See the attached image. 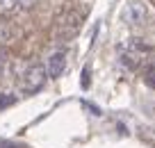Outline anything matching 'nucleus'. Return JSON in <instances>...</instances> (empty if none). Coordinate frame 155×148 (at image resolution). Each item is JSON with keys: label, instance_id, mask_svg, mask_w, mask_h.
Wrapping results in <instances>:
<instances>
[{"label": "nucleus", "instance_id": "f257e3e1", "mask_svg": "<svg viewBox=\"0 0 155 148\" xmlns=\"http://www.w3.org/2000/svg\"><path fill=\"white\" fill-rule=\"evenodd\" d=\"M84 16H87V9L80 12V9H75V7L64 9L62 14L57 16V21H55V37H57L59 41L73 39L78 32H80V28H82Z\"/></svg>", "mask_w": 155, "mask_h": 148}, {"label": "nucleus", "instance_id": "f03ea898", "mask_svg": "<svg viewBox=\"0 0 155 148\" xmlns=\"http://www.w3.org/2000/svg\"><path fill=\"white\" fill-rule=\"evenodd\" d=\"M46 80H48V71H46L41 64H32V66L25 68V73L21 75V91L25 96L37 94L39 89H44Z\"/></svg>", "mask_w": 155, "mask_h": 148}, {"label": "nucleus", "instance_id": "7ed1b4c3", "mask_svg": "<svg viewBox=\"0 0 155 148\" xmlns=\"http://www.w3.org/2000/svg\"><path fill=\"white\" fill-rule=\"evenodd\" d=\"M121 18H123V23L132 25V28H139V25H144L146 18H148V9H146V5L141 0H130V2L123 7Z\"/></svg>", "mask_w": 155, "mask_h": 148}, {"label": "nucleus", "instance_id": "20e7f679", "mask_svg": "<svg viewBox=\"0 0 155 148\" xmlns=\"http://www.w3.org/2000/svg\"><path fill=\"white\" fill-rule=\"evenodd\" d=\"M46 71H48V77H53V80L62 75L66 71V50H55L46 62Z\"/></svg>", "mask_w": 155, "mask_h": 148}, {"label": "nucleus", "instance_id": "39448f33", "mask_svg": "<svg viewBox=\"0 0 155 148\" xmlns=\"http://www.w3.org/2000/svg\"><path fill=\"white\" fill-rule=\"evenodd\" d=\"M14 103H16V96L12 94V91H0V112L12 107Z\"/></svg>", "mask_w": 155, "mask_h": 148}, {"label": "nucleus", "instance_id": "423d86ee", "mask_svg": "<svg viewBox=\"0 0 155 148\" xmlns=\"http://www.w3.org/2000/svg\"><path fill=\"white\" fill-rule=\"evenodd\" d=\"M12 28L7 23H2V21H0V43H7V41H12Z\"/></svg>", "mask_w": 155, "mask_h": 148}, {"label": "nucleus", "instance_id": "0eeeda50", "mask_svg": "<svg viewBox=\"0 0 155 148\" xmlns=\"http://www.w3.org/2000/svg\"><path fill=\"white\" fill-rule=\"evenodd\" d=\"M18 7V0H0V12H14Z\"/></svg>", "mask_w": 155, "mask_h": 148}, {"label": "nucleus", "instance_id": "6e6552de", "mask_svg": "<svg viewBox=\"0 0 155 148\" xmlns=\"http://www.w3.org/2000/svg\"><path fill=\"white\" fill-rule=\"evenodd\" d=\"M144 82L150 87V89H155V68H148V71H146V75H144Z\"/></svg>", "mask_w": 155, "mask_h": 148}, {"label": "nucleus", "instance_id": "1a4fd4ad", "mask_svg": "<svg viewBox=\"0 0 155 148\" xmlns=\"http://www.w3.org/2000/svg\"><path fill=\"white\" fill-rule=\"evenodd\" d=\"M37 5V0H18V7L21 9H30V7Z\"/></svg>", "mask_w": 155, "mask_h": 148}, {"label": "nucleus", "instance_id": "9d476101", "mask_svg": "<svg viewBox=\"0 0 155 148\" xmlns=\"http://www.w3.org/2000/svg\"><path fill=\"white\" fill-rule=\"evenodd\" d=\"M82 87L84 89L89 87V68H84V73H82Z\"/></svg>", "mask_w": 155, "mask_h": 148}, {"label": "nucleus", "instance_id": "9b49d317", "mask_svg": "<svg viewBox=\"0 0 155 148\" xmlns=\"http://www.w3.org/2000/svg\"><path fill=\"white\" fill-rule=\"evenodd\" d=\"M0 148H21V146H16V143H0Z\"/></svg>", "mask_w": 155, "mask_h": 148}]
</instances>
